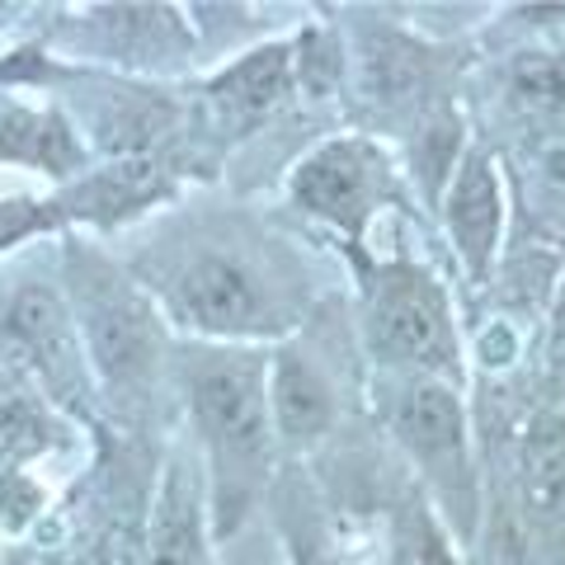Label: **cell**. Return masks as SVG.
Masks as SVG:
<instances>
[{"instance_id":"obj_1","label":"cell","mask_w":565,"mask_h":565,"mask_svg":"<svg viewBox=\"0 0 565 565\" xmlns=\"http://www.w3.org/2000/svg\"><path fill=\"white\" fill-rule=\"evenodd\" d=\"M189 405L222 481V504L232 509L226 523H236L264 486L278 438L269 411V367L255 353H207L189 373Z\"/></svg>"},{"instance_id":"obj_2","label":"cell","mask_w":565,"mask_h":565,"mask_svg":"<svg viewBox=\"0 0 565 565\" xmlns=\"http://www.w3.org/2000/svg\"><path fill=\"white\" fill-rule=\"evenodd\" d=\"M363 340L373 363H382L396 377L457 373V330L448 292L415 264L377 269L363 302Z\"/></svg>"},{"instance_id":"obj_3","label":"cell","mask_w":565,"mask_h":565,"mask_svg":"<svg viewBox=\"0 0 565 565\" xmlns=\"http://www.w3.org/2000/svg\"><path fill=\"white\" fill-rule=\"evenodd\" d=\"M386 424L396 444L419 462L424 481L438 490L462 527L476 519V471L462 396L444 377H396L386 392Z\"/></svg>"},{"instance_id":"obj_4","label":"cell","mask_w":565,"mask_h":565,"mask_svg":"<svg viewBox=\"0 0 565 565\" xmlns=\"http://www.w3.org/2000/svg\"><path fill=\"white\" fill-rule=\"evenodd\" d=\"M170 316L207 340H259L288 326L282 297L250 259L241 255H193L166 282Z\"/></svg>"},{"instance_id":"obj_5","label":"cell","mask_w":565,"mask_h":565,"mask_svg":"<svg viewBox=\"0 0 565 565\" xmlns=\"http://www.w3.org/2000/svg\"><path fill=\"white\" fill-rule=\"evenodd\" d=\"M386 184H392V170H386V156L373 141L334 137L297 161L292 203L311 212V217L359 236L363 222L373 217V207L386 199Z\"/></svg>"},{"instance_id":"obj_6","label":"cell","mask_w":565,"mask_h":565,"mask_svg":"<svg viewBox=\"0 0 565 565\" xmlns=\"http://www.w3.org/2000/svg\"><path fill=\"white\" fill-rule=\"evenodd\" d=\"M0 344L33 367L52 396L81 392L85 377L81 330L47 282H24V288L6 297V307H0Z\"/></svg>"},{"instance_id":"obj_7","label":"cell","mask_w":565,"mask_h":565,"mask_svg":"<svg viewBox=\"0 0 565 565\" xmlns=\"http://www.w3.org/2000/svg\"><path fill=\"white\" fill-rule=\"evenodd\" d=\"M90 359L109 382H137L156 367V316L122 278H90L81 302Z\"/></svg>"},{"instance_id":"obj_8","label":"cell","mask_w":565,"mask_h":565,"mask_svg":"<svg viewBox=\"0 0 565 565\" xmlns=\"http://www.w3.org/2000/svg\"><path fill=\"white\" fill-rule=\"evenodd\" d=\"M448 236L457 245V259L471 274V282L490 278L494 250H500V226H504V193H500V170L486 151H467L448 184Z\"/></svg>"},{"instance_id":"obj_9","label":"cell","mask_w":565,"mask_h":565,"mask_svg":"<svg viewBox=\"0 0 565 565\" xmlns=\"http://www.w3.org/2000/svg\"><path fill=\"white\" fill-rule=\"evenodd\" d=\"M292 85V52L282 43L269 47H255L245 52L241 62H232L217 81L207 85V99H212V114H217L222 128L232 132H250L259 118H269L282 95Z\"/></svg>"},{"instance_id":"obj_10","label":"cell","mask_w":565,"mask_h":565,"mask_svg":"<svg viewBox=\"0 0 565 565\" xmlns=\"http://www.w3.org/2000/svg\"><path fill=\"white\" fill-rule=\"evenodd\" d=\"M269 411L282 444L311 448L334 424V392L307 353L282 349L269 363Z\"/></svg>"},{"instance_id":"obj_11","label":"cell","mask_w":565,"mask_h":565,"mask_svg":"<svg viewBox=\"0 0 565 565\" xmlns=\"http://www.w3.org/2000/svg\"><path fill=\"white\" fill-rule=\"evenodd\" d=\"M147 565H207V527H203V494L189 467L170 462L156 490Z\"/></svg>"},{"instance_id":"obj_12","label":"cell","mask_w":565,"mask_h":565,"mask_svg":"<svg viewBox=\"0 0 565 565\" xmlns=\"http://www.w3.org/2000/svg\"><path fill=\"white\" fill-rule=\"evenodd\" d=\"M519 500L523 514L556 527L565 523V424H542L523 444V467H519Z\"/></svg>"},{"instance_id":"obj_13","label":"cell","mask_w":565,"mask_h":565,"mask_svg":"<svg viewBox=\"0 0 565 565\" xmlns=\"http://www.w3.org/2000/svg\"><path fill=\"white\" fill-rule=\"evenodd\" d=\"M509 90L527 114L565 118V52H523L509 66Z\"/></svg>"},{"instance_id":"obj_14","label":"cell","mask_w":565,"mask_h":565,"mask_svg":"<svg viewBox=\"0 0 565 565\" xmlns=\"http://www.w3.org/2000/svg\"><path fill=\"white\" fill-rule=\"evenodd\" d=\"M424 76V57L405 43H382L377 57H367V90L373 99H405Z\"/></svg>"},{"instance_id":"obj_15","label":"cell","mask_w":565,"mask_h":565,"mask_svg":"<svg viewBox=\"0 0 565 565\" xmlns=\"http://www.w3.org/2000/svg\"><path fill=\"white\" fill-rule=\"evenodd\" d=\"M546 373H552L556 382L565 377V288H561L556 307H552V330H546Z\"/></svg>"},{"instance_id":"obj_16","label":"cell","mask_w":565,"mask_h":565,"mask_svg":"<svg viewBox=\"0 0 565 565\" xmlns=\"http://www.w3.org/2000/svg\"><path fill=\"white\" fill-rule=\"evenodd\" d=\"M24 226H29L24 217H14V212H10V207H0V245H6V241H14V236H20V232H24Z\"/></svg>"}]
</instances>
